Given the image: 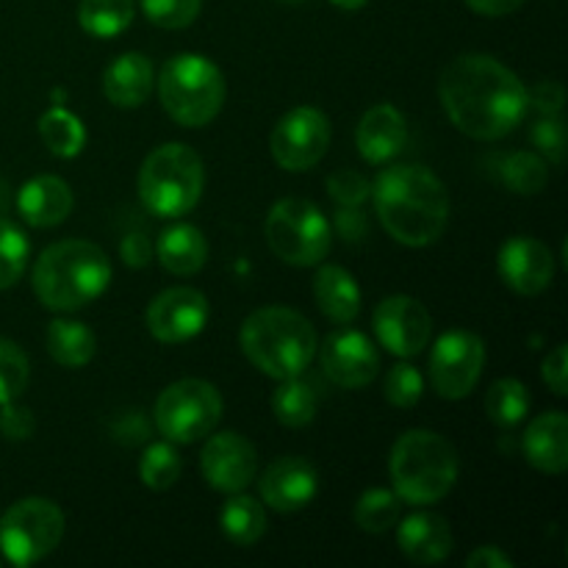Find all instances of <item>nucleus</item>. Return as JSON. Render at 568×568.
Here are the masks:
<instances>
[{
    "mask_svg": "<svg viewBox=\"0 0 568 568\" xmlns=\"http://www.w3.org/2000/svg\"><path fill=\"white\" fill-rule=\"evenodd\" d=\"M466 566L469 568H514V560L503 552L499 547H480L466 558Z\"/></svg>",
    "mask_w": 568,
    "mask_h": 568,
    "instance_id": "nucleus-45",
    "label": "nucleus"
},
{
    "mask_svg": "<svg viewBox=\"0 0 568 568\" xmlns=\"http://www.w3.org/2000/svg\"><path fill=\"white\" fill-rule=\"evenodd\" d=\"M331 3L336 6V9H344V11H358V9H364L369 0H331Z\"/></svg>",
    "mask_w": 568,
    "mask_h": 568,
    "instance_id": "nucleus-48",
    "label": "nucleus"
},
{
    "mask_svg": "<svg viewBox=\"0 0 568 568\" xmlns=\"http://www.w3.org/2000/svg\"><path fill=\"white\" fill-rule=\"evenodd\" d=\"M31 258V242L26 231L9 220H0V292L17 286Z\"/></svg>",
    "mask_w": 568,
    "mask_h": 568,
    "instance_id": "nucleus-34",
    "label": "nucleus"
},
{
    "mask_svg": "<svg viewBox=\"0 0 568 568\" xmlns=\"http://www.w3.org/2000/svg\"><path fill=\"white\" fill-rule=\"evenodd\" d=\"M64 538V514L44 497H26L0 516V552L11 566H33Z\"/></svg>",
    "mask_w": 568,
    "mask_h": 568,
    "instance_id": "nucleus-9",
    "label": "nucleus"
},
{
    "mask_svg": "<svg viewBox=\"0 0 568 568\" xmlns=\"http://www.w3.org/2000/svg\"><path fill=\"white\" fill-rule=\"evenodd\" d=\"M314 297L322 314L336 325H353L361 314V288L344 266L325 264L314 277Z\"/></svg>",
    "mask_w": 568,
    "mask_h": 568,
    "instance_id": "nucleus-25",
    "label": "nucleus"
},
{
    "mask_svg": "<svg viewBox=\"0 0 568 568\" xmlns=\"http://www.w3.org/2000/svg\"><path fill=\"white\" fill-rule=\"evenodd\" d=\"M541 377L549 388H552L558 397H566L568 394V347L566 344H558L552 353L544 358Z\"/></svg>",
    "mask_w": 568,
    "mask_h": 568,
    "instance_id": "nucleus-42",
    "label": "nucleus"
},
{
    "mask_svg": "<svg viewBox=\"0 0 568 568\" xmlns=\"http://www.w3.org/2000/svg\"><path fill=\"white\" fill-rule=\"evenodd\" d=\"M120 258L131 270H144L153 261V244H150V239L144 233H128L120 244Z\"/></svg>",
    "mask_w": 568,
    "mask_h": 568,
    "instance_id": "nucleus-43",
    "label": "nucleus"
},
{
    "mask_svg": "<svg viewBox=\"0 0 568 568\" xmlns=\"http://www.w3.org/2000/svg\"><path fill=\"white\" fill-rule=\"evenodd\" d=\"M497 272L510 292L521 297H536L552 286V250L532 236H514L499 247Z\"/></svg>",
    "mask_w": 568,
    "mask_h": 568,
    "instance_id": "nucleus-17",
    "label": "nucleus"
},
{
    "mask_svg": "<svg viewBox=\"0 0 568 568\" xmlns=\"http://www.w3.org/2000/svg\"><path fill=\"white\" fill-rule=\"evenodd\" d=\"M438 98L449 122L477 142L508 136L530 109V92L519 75L486 53L449 61L438 81Z\"/></svg>",
    "mask_w": 568,
    "mask_h": 568,
    "instance_id": "nucleus-1",
    "label": "nucleus"
},
{
    "mask_svg": "<svg viewBox=\"0 0 568 568\" xmlns=\"http://www.w3.org/2000/svg\"><path fill=\"white\" fill-rule=\"evenodd\" d=\"M458 471L455 447L433 430L403 433L388 455L394 494L414 508L442 503L458 483Z\"/></svg>",
    "mask_w": 568,
    "mask_h": 568,
    "instance_id": "nucleus-5",
    "label": "nucleus"
},
{
    "mask_svg": "<svg viewBox=\"0 0 568 568\" xmlns=\"http://www.w3.org/2000/svg\"><path fill=\"white\" fill-rule=\"evenodd\" d=\"M532 144L547 155L552 164H564L566 159V125L564 116L541 114V120L532 125Z\"/></svg>",
    "mask_w": 568,
    "mask_h": 568,
    "instance_id": "nucleus-40",
    "label": "nucleus"
},
{
    "mask_svg": "<svg viewBox=\"0 0 568 568\" xmlns=\"http://www.w3.org/2000/svg\"><path fill=\"white\" fill-rule=\"evenodd\" d=\"M28 377H31V366L20 344L0 338V405L20 397L28 388Z\"/></svg>",
    "mask_w": 568,
    "mask_h": 568,
    "instance_id": "nucleus-36",
    "label": "nucleus"
},
{
    "mask_svg": "<svg viewBox=\"0 0 568 568\" xmlns=\"http://www.w3.org/2000/svg\"><path fill=\"white\" fill-rule=\"evenodd\" d=\"M48 353L64 369H81L98 353V338L83 322L53 320L48 327Z\"/></svg>",
    "mask_w": 568,
    "mask_h": 568,
    "instance_id": "nucleus-26",
    "label": "nucleus"
},
{
    "mask_svg": "<svg viewBox=\"0 0 568 568\" xmlns=\"http://www.w3.org/2000/svg\"><path fill=\"white\" fill-rule=\"evenodd\" d=\"M527 460L544 475H564L568 466V419L564 410H549L527 425L521 438Z\"/></svg>",
    "mask_w": 568,
    "mask_h": 568,
    "instance_id": "nucleus-22",
    "label": "nucleus"
},
{
    "mask_svg": "<svg viewBox=\"0 0 568 568\" xmlns=\"http://www.w3.org/2000/svg\"><path fill=\"white\" fill-rule=\"evenodd\" d=\"M155 427L172 444H194L211 436L222 419L220 388L200 377H186L161 392L153 410Z\"/></svg>",
    "mask_w": 568,
    "mask_h": 568,
    "instance_id": "nucleus-10",
    "label": "nucleus"
},
{
    "mask_svg": "<svg viewBox=\"0 0 568 568\" xmlns=\"http://www.w3.org/2000/svg\"><path fill=\"white\" fill-rule=\"evenodd\" d=\"M372 197L381 225L405 247H427L447 231L449 192L427 166L399 164L383 170Z\"/></svg>",
    "mask_w": 568,
    "mask_h": 568,
    "instance_id": "nucleus-2",
    "label": "nucleus"
},
{
    "mask_svg": "<svg viewBox=\"0 0 568 568\" xmlns=\"http://www.w3.org/2000/svg\"><path fill=\"white\" fill-rule=\"evenodd\" d=\"M320 364L327 381L338 388H364L381 372V355L369 336L353 327L331 333L320 349Z\"/></svg>",
    "mask_w": 568,
    "mask_h": 568,
    "instance_id": "nucleus-15",
    "label": "nucleus"
},
{
    "mask_svg": "<svg viewBox=\"0 0 568 568\" xmlns=\"http://www.w3.org/2000/svg\"><path fill=\"white\" fill-rule=\"evenodd\" d=\"M486 414L497 427H516L530 414V392L525 383L503 377L486 394Z\"/></svg>",
    "mask_w": 568,
    "mask_h": 568,
    "instance_id": "nucleus-31",
    "label": "nucleus"
},
{
    "mask_svg": "<svg viewBox=\"0 0 568 568\" xmlns=\"http://www.w3.org/2000/svg\"><path fill=\"white\" fill-rule=\"evenodd\" d=\"M181 471L183 460L178 455V449L172 447V442L150 444L142 453V460H139V477L153 491H166V488L175 486Z\"/></svg>",
    "mask_w": 568,
    "mask_h": 568,
    "instance_id": "nucleus-33",
    "label": "nucleus"
},
{
    "mask_svg": "<svg viewBox=\"0 0 568 568\" xmlns=\"http://www.w3.org/2000/svg\"><path fill=\"white\" fill-rule=\"evenodd\" d=\"M386 399L397 408H414L419 405L422 394H425V377L419 375V369L410 364H397L392 366V372L386 375Z\"/></svg>",
    "mask_w": 568,
    "mask_h": 568,
    "instance_id": "nucleus-38",
    "label": "nucleus"
},
{
    "mask_svg": "<svg viewBox=\"0 0 568 568\" xmlns=\"http://www.w3.org/2000/svg\"><path fill=\"white\" fill-rule=\"evenodd\" d=\"M525 0H466L471 11L483 17H505V14H514Z\"/></svg>",
    "mask_w": 568,
    "mask_h": 568,
    "instance_id": "nucleus-46",
    "label": "nucleus"
},
{
    "mask_svg": "<svg viewBox=\"0 0 568 568\" xmlns=\"http://www.w3.org/2000/svg\"><path fill=\"white\" fill-rule=\"evenodd\" d=\"M39 136L55 159H75L87 144V128L72 111L53 105L39 120Z\"/></svg>",
    "mask_w": 568,
    "mask_h": 568,
    "instance_id": "nucleus-30",
    "label": "nucleus"
},
{
    "mask_svg": "<svg viewBox=\"0 0 568 568\" xmlns=\"http://www.w3.org/2000/svg\"><path fill=\"white\" fill-rule=\"evenodd\" d=\"M503 181L516 194H538L549 183L547 161L541 155L519 150L503 161Z\"/></svg>",
    "mask_w": 568,
    "mask_h": 568,
    "instance_id": "nucleus-35",
    "label": "nucleus"
},
{
    "mask_svg": "<svg viewBox=\"0 0 568 568\" xmlns=\"http://www.w3.org/2000/svg\"><path fill=\"white\" fill-rule=\"evenodd\" d=\"M200 469L214 491L239 494L255 480L258 455L253 444L239 433H216L200 453Z\"/></svg>",
    "mask_w": 568,
    "mask_h": 568,
    "instance_id": "nucleus-16",
    "label": "nucleus"
},
{
    "mask_svg": "<svg viewBox=\"0 0 568 568\" xmlns=\"http://www.w3.org/2000/svg\"><path fill=\"white\" fill-rule=\"evenodd\" d=\"M486 369V344L477 333L447 331L430 353V383L438 397L466 399Z\"/></svg>",
    "mask_w": 568,
    "mask_h": 568,
    "instance_id": "nucleus-11",
    "label": "nucleus"
},
{
    "mask_svg": "<svg viewBox=\"0 0 568 568\" xmlns=\"http://www.w3.org/2000/svg\"><path fill=\"white\" fill-rule=\"evenodd\" d=\"M205 170L189 144L170 142L155 148L139 170V197L155 216L178 220L203 197Z\"/></svg>",
    "mask_w": 568,
    "mask_h": 568,
    "instance_id": "nucleus-6",
    "label": "nucleus"
},
{
    "mask_svg": "<svg viewBox=\"0 0 568 568\" xmlns=\"http://www.w3.org/2000/svg\"><path fill=\"white\" fill-rule=\"evenodd\" d=\"M222 532L236 547H253L266 532V510L258 499L244 497L242 491L231 494L220 514Z\"/></svg>",
    "mask_w": 568,
    "mask_h": 568,
    "instance_id": "nucleus-27",
    "label": "nucleus"
},
{
    "mask_svg": "<svg viewBox=\"0 0 568 568\" xmlns=\"http://www.w3.org/2000/svg\"><path fill=\"white\" fill-rule=\"evenodd\" d=\"M0 433H3L9 442H28L37 430V419H33L31 408L26 405H17V399L0 405Z\"/></svg>",
    "mask_w": 568,
    "mask_h": 568,
    "instance_id": "nucleus-41",
    "label": "nucleus"
},
{
    "mask_svg": "<svg viewBox=\"0 0 568 568\" xmlns=\"http://www.w3.org/2000/svg\"><path fill=\"white\" fill-rule=\"evenodd\" d=\"M244 355L272 381L305 375L320 349V336L303 314L283 305L258 308L244 320L239 333Z\"/></svg>",
    "mask_w": 568,
    "mask_h": 568,
    "instance_id": "nucleus-4",
    "label": "nucleus"
},
{
    "mask_svg": "<svg viewBox=\"0 0 568 568\" xmlns=\"http://www.w3.org/2000/svg\"><path fill=\"white\" fill-rule=\"evenodd\" d=\"M355 144H358L361 159L369 164H386L394 155H399L408 144V122L403 111L392 103L372 105L358 122L355 131Z\"/></svg>",
    "mask_w": 568,
    "mask_h": 568,
    "instance_id": "nucleus-19",
    "label": "nucleus"
},
{
    "mask_svg": "<svg viewBox=\"0 0 568 568\" xmlns=\"http://www.w3.org/2000/svg\"><path fill=\"white\" fill-rule=\"evenodd\" d=\"M364 216H361L358 209H338L336 214V227L344 239L355 242L358 236H364Z\"/></svg>",
    "mask_w": 568,
    "mask_h": 568,
    "instance_id": "nucleus-47",
    "label": "nucleus"
},
{
    "mask_svg": "<svg viewBox=\"0 0 568 568\" xmlns=\"http://www.w3.org/2000/svg\"><path fill=\"white\" fill-rule=\"evenodd\" d=\"M288 3H303V0H288Z\"/></svg>",
    "mask_w": 568,
    "mask_h": 568,
    "instance_id": "nucleus-49",
    "label": "nucleus"
},
{
    "mask_svg": "<svg viewBox=\"0 0 568 568\" xmlns=\"http://www.w3.org/2000/svg\"><path fill=\"white\" fill-rule=\"evenodd\" d=\"M277 392L272 394V414L283 427H305L314 422L316 410H320V394H316L314 383L305 381L303 375L288 377V381H277Z\"/></svg>",
    "mask_w": 568,
    "mask_h": 568,
    "instance_id": "nucleus-28",
    "label": "nucleus"
},
{
    "mask_svg": "<svg viewBox=\"0 0 568 568\" xmlns=\"http://www.w3.org/2000/svg\"><path fill=\"white\" fill-rule=\"evenodd\" d=\"M399 508H403V499L397 494L388 491V488H369L355 503V525L364 532L381 536V532H388L392 527H397Z\"/></svg>",
    "mask_w": 568,
    "mask_h": 568,
    "instance_id": "nucleus-32",
    "label": "nucleus"
},
{
    "mask_svg": "<svg viewBox=\"0 0 568 568\" xmlns=\"http://www.w3.org/2000/svg\"><path fill=\"white\" fill-rule=\"evenodd\" d=\"M530 105H536L541 114H564V87L558 81L538 83L536 92H530Z\"/></svg>",
    "mask_w": 568,
    "mask_h": 568,
    "instance_id": "nucleus-44",
    "label": "nucleus"
},
{
    "mask_svg": "<svg viewBox=\"0 0 568 568\" xmlns=\"http://www.w3.org/2000/svg\"><path fill=\"white\" fill-rule=\"evenodd\" d=\"M225 75L200 53H178L161 67L159 100L183 128H205L225 105Z\"/></svg>",
    "mask_w": 568,
    "mask_h": 568,
    "instance_id": "nucleus-7",
    "label": "nucleus"
},
{
    "mask_svg": "<svg viewBox=\"0 0 568 568\" xmlns=\"http://www.w3.org/2000/svg\"><path fill=\"white\" fill-rule=\"evenodd\" d=\"M72 189L59 175L31 178L17 194V211L31 227H55L72 214Z\"/></svg>",
    "mask_w": 568,
    "mask_h": 568,
    "instance_id": "nucleus-21",
    "label": "nucleus"
},
{
    "mask_svg": "<svg viewBox=\"0 0 568 568\" xmlns=\"http://www.w3.org/2000/svg\"><path fill=\"white\" fill-rule=\"evenodd\" d=\"M211 305L203 292L192 286H175L161 292L144 311V325L161 344H183L205 331Z\"/></svg>",
    "mask_w": 568,
    "mask_h": 568,
    "instance_id": "nucleus-13",
    "label": "nucleus"
},
{
    "mask_svg": "<svg viewBox=\"0 0 568 568\" xmlns=\"http://www.w3.org/2000/svg\"><path fill=\"white\" fill-rule=\"evenodd\" d=\"M272 159L286 172H305L331 148V120L314 105H297L277 120L270 139Z\"/></svg>",
    "mask_w": 568,
    "mask_h": 568,
    "instance_id": "nucleus-12",
    "label": "nucleus"
},
{
    "mask_svg": "<svg viewBox=\"0 0 568 568\" xmlns=\"http://www.w3.org/2000/svg\"><path fill=\"white\" fill-rule=\"evenodd\" d=\"M397 544L416 566L444 564L453 552V527L438 514H414L397 521Z\"/></svg>",
    "mask_w": 568,
    "mask_h": 568,
    "instance_id": "nucleus-20",
    "label": "nucleus"
},
{
    "mask_svg": "<svg viewBox=\"0 0 568 568\" xmlns=\"http://www.w3.org/2000/svg\"><path fill=\"white\" fill-rule=\"evenodd\" d=\"M327 192H331V197L336 200L342 209H358V205H364L366 200H369L372 186L361 172L338 170L327 178Z\"/></svg>",
    "mask_w": 568,
    "mask_h": 568,
    "instance_id": "nucleus-39",
    "label": "nucleus"
},
{
    "mask_svg": "<svg viewBox=\"0 0 568 568\" xmlns=\"http://www.w3.org/2000/svg\"><path fill=\"white\" fill-rule=\"evenodd\" d=\"M153 64L144 53H122L105 67L103 94L116 109H139L153 92Z\"/></svg>",
    "mask_w": 568,
    "mask_h": 568,
    "instance_id": "nucleus-23",
    "label": "nucleus"
},
{
    "mask_svg": "<svg viewBox=\"0 0 568 568\" xmlns=\"http://www.w3.org/2000/svg\"><path fill=\"white\" fill-rule=\"evenodd\" d=\"M155 255H159L161 266L170 275H197L205 266V261H209V239L203 236L200 227L189 225V222H178V225H170L161 231L159 244H155Z\"/></svg>",
    "mask_w": 568,
    "mask_h": 568,
    "instance_id": "nucleus-24",
    "label": "nucleus"
},
{
    "mask_svg": "<svg viewBox=\"0 0 568 568\" xmlns=\"http://www.w3.org/2000/svg\"><path fill=\"white\" fill-rule=\"evenodd\" d=\"M139 6L153 26L181 31L197 20L203 0H139Z\"/></svg>",
    "mask_w": 568,
    "mask_h": 568,
    "instance_id": "nucleus-37",
    "label": "nucleus"
},
{
    "mask_svg": "<svg viewBox=\"0 0 568 568\" xmlns=\"http://www.w3.org/2000/svg\"><path fill=\"white\" fill-rule=\"evenodd\" d=\"M264 231L272 253L292 266H320L331 253V222L308 200L288 197L272 205Z\"/></svg>",
    "mask_w": 568,
    "mask_h": 568,
    "instance_id": "nucleus-8",
    "label": "nucleus"
},
{
    "mask_svg": "<svg viewBox=\"0 0 568 568\" xmlns=\"http://www.w3.org/2000/svg\"><path fill=\"white\" fill-rule=\"evenodd\" d=\"M258 491L266 508L277 510V514H294L314 503V497L320 494V475L311 460L300 458V455H286L266 466L258 480Z\"/></svg>",
    "mask_w": 568,
    "mask_h": 568,
    "instance_id": "nucleus-18",
    "label": "nucleus"
},
{
    "mask_svg": "<svg viewBox=\"0 0 568 568\" xmlns=\"http://www.w3.org/2000/svg\"><path fill=\"white\" fill-rule=\"evenodd\" d=\"M111 283V261L98 244L64 239L42 250L33 266V294L55 314L87 308Z\"/></svg>",
    "mask_w": 568,
    "mask_h": 568,
    "instance_id": "nucleus-3",
    "label": "nucleus"
},
{
    "mask_svg": "<svg viewBox=\"0 0 568 568\" xmlns=\"http://www.w3.org/2000/svg\"><path fill=\"white\" fill-rule=\"evenodd\" d=\"M136 14L133 0H81L78 3V26L94 39H114L128 31Z\"/></svg>",
    "mask_w": 568,
    "mask_h": 568,
    "instance_id": "nucleus-29",
    "label": "nucleus"
},
{
    "mask_svg": "<svg viewBox=\"0 0 568 568\" xmlns=\"http://www.w3.org/2000/svg\"><path fill=\"white\" fill-rule=\"evenodd\" d=\"M372 327L388 353L397 358H416L433 336V322L425 305L408 294H394L377 303Z\"/></svg>",
    "mask_w": 568,
    "mask_h": 568,
    "instance_id": "nucleus-14",
    "label": "nucleus"
}]
</instances>
